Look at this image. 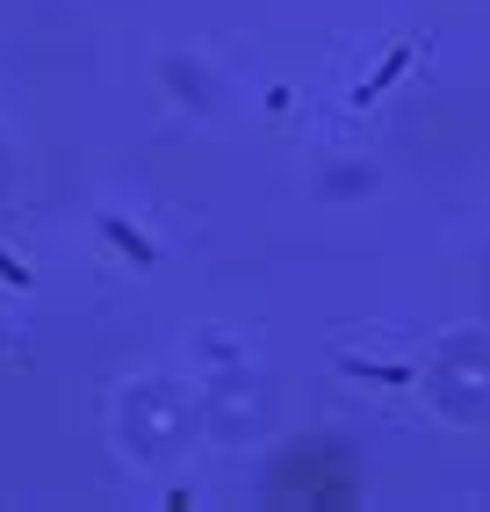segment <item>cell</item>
I'll use <instances>...</instances> for the list:
<instances>
[{
  "instance_id": "cell-2",
  "label": "cell",
  "mask_w": 490,
  "mask_h": 512,
  "mask_svg": "<svg viewBox=\"0 0 490 512\" xmlns=\"http://www.w3.org/2000/svg\"><path fill=\"white\" fill-rule=\"evenodd\" d=\"M0 282H8V289H29V267H22V260H8V253H0Z\"/></svg>"
},
{
  "instance_id": "cell-1",
  "label": "cell",
  "mask_w": 490,
  "mask_h": 512,
  "mask_svg": "<svg viewBox=\"0 0 490 512\" xmlns=\"http://www.w3.org/2000/svg\"><path fill=\"white\" fill-rule=\"evenodd\" d=\"M109 238H116V246H130V253H137V267H152V246H145V238H137V231H130L123 217H109Z\"/></svg>"
}]
</instances>
